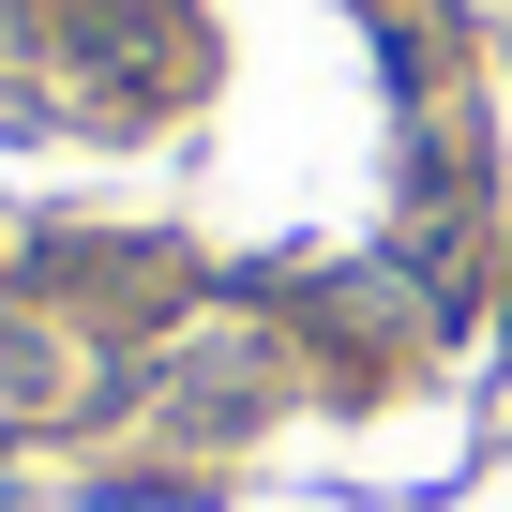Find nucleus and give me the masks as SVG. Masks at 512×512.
Wrapping results in <instances>:
<instances>
[{"mask_svg": "<svg viewBox=\"0 0 512 512\" xmlns=\"http://www.w3.org/2000/svg\"><path fill=\"white\" fill-rule=\"evenodd\" d=\"M61 377V347H46V317H0V392H46Z\"/></svg>", "mask_w": 512, "mask_h": 512, "instance_id": "1", "label": "nucleus"}]
</instances>
